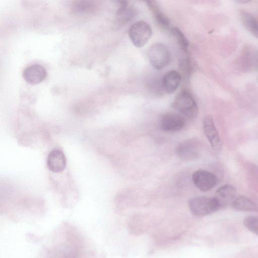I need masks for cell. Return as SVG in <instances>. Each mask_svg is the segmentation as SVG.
Wrapping results in <instances>:
<instances>
[{
    "label": "cell",
    "instance_id": "1",
    "mask_svg": "<svg viewBox=\"0 0 258 258\" xmlns=\"http://www.w3.org/2000/svg\"><path fill=\"white\" fill-rule=\"evenodd\" d=\"M224 205L217 197H195L188 202L191 213L197 216H204L218 211Z\"/></svg>",
    "mask_w": 258,
    "mask_h": 258
},
{
    "label": "cell",
    "instance_id": "2",
    "mask_svg": "<svg viewBox=\"0 0 258 258\" xmlns=\"http://www.w3.org/2000/svg\"><path fill=\"white\" fill-rule=\"evenodd\" d=\"M172 107L189 118H195L198 114L196 101L191 94L185 90L177 95Z\"/></svg>",
    "mask_w": 258,
    "mask_h": 258
},
{
    "label": "cell",
    "instance_id": "3",
    "mask_svg": "<svg viewBox=\"0 0 258 258\" xmlns=\"http://www.w3.org/2000/svg\"><path fill=\"white\" fill-rule=\"evenodd\" d=\"M149 61L157 70L163 69L170 60V53L166 45L162 43H156L152 45L148 52Z\"/></svg>",
    "mask_w": 258,
    "mask_h": 258
},
{
    "label": "cell",
    "instance_id": "4",
    "mask_svg": "<svg viewBox=\"0 0 258 258\" xmlns=\"http://www.w3.org/2000/svg\"><path fill=\"white\" fill-rule=\"evenodd\" d=\"M152 29L145 21H139L134 23L128 31L129 37L137 47L144 46L152 36Z\"/></svg>",
    "mask_w": 258,
    "mask_h": 258
},
{
    "label": "cell",
    "instance_id": "5",
    "mask_svg": "<svg viewBox=\"0 0 258 258\" xmlns=\"http://www.w3.org/2000/svg\"><path fill=\"white\" fill-rule=\"evenodd\" d=\"M200 143L195 138L186 139L180 142L176 148L177 156L184 161L197 159L200 153Z\"/></svg>",
    "mask_w": 258,
    "mask_h": 258
},
{
    "label": "cell",
    "instance_id": "6",
    "mask_svg": "<svg viewBox=\"0 0 258 258\" xmlns=\"http://www.w3.org/2000/svg\"><path fill=\"white\" fill-rule=\"evenodd\" d=\"M192 180L200 190L206 192L216 185L218 178L216 175L209 171L203 169L196 170L192 175Z\"/></svg>",
    "mask_w": 258,
    "mask_h": 258
},
{
    "label": "cell",
    "instance_id": "7",
    "mask_svg": "<svg viewBox=\"0 0 258 258\" xmlns=\"http://www.w3.org/2000/svg\"><path fill=\"white\" fill-rule=\"evenodd\" d=\"M203 125L204 134L212 148L215 151L220 150L222 146V142L212 115H207L205 116Z\"/></svg>",
    "mask_w": 258,
    "mask_h": 258
},
{
    "label": "cell",
    "instance_id": "8",
    "mask_svg": "<svg viewBox=\"0 0 258 258\" xmlns=\"http://www.w3.org/2000/svg\"><path fill=\"white\" fill-rule=\"evenodd\" d=\"M185 124L184 118L175 113H167L161 118L160 126L162 130L167 132H176L181 131Z\"/></svg>",
    "mask_w": 258,
    "mask_h": 258
},
{
    "label": "cell",
    "instance_id": "9",
    "mask_svg": "<svg viewBox=\"0 0 258 258\" xmlns=\"http://www.w3.org/2000/svg\"><path fill=\"white\" fill-rule=\"evenodd\" d=\"M49 171L55 173L62 172L65 169L67 160L63 152L59 149H54L48 155L46 161Z\"/></svg>",
    "mask_w": 258,
    "mask_h": 258
},
{
    "label": "cell",
    "instance_id": "10",
    "mask_svg": "<svg viewBox=\"0 0 258 258\" xmlns=\"http://www.w3.org/2000/svg\"><path fill=\"white\" fill-rule=\"evenodd\" d=\"M23 76L27 83L36 85L43 81L46 76V72L42 66L34 64L25 69Z\"/></svg>",
    "mask_w": 258,
    "mask_h": 258
},
{
    "label": "cell",
    "instance_id": "11",
    "mask_svg": "<svg viewBox=\"0 0 258 258\" xmlns=\"http://www.w3.org/2000/svg\"><path fill=\"white\" fill-rule=\"evenodd\" d=\"M181 79V76L178 72L169 71L162 78L161 85L163 89L168 94L173 93L178 87Z\"/></svg>",
    "mask_w": 258,
    "mask_h": 258
},
{
    "label": "cell",
    "instance_id": "12",
    "mask_svg": "<svg viewBox=\"0 0 258 258\" xmlns=\"http://www.w3.org/2000/svg\"><path fill=\"white\" fill-rule=\"evenodd\" d=\"M147 5L160 27L164 29H169L170 24L169 19L164 14L158 2L149 1L147 2Z\"/></svg>",
    "mask_w": 258,
    "mask_h": 258
},
{
    "label": "cell",
    "instance_id": "13",
    "mask_svg": "<svg viewBox=\"0 0 258 258\" xmlns=\"http://www.w3.org/2000/svg\"><path fill=\"white\" fill-rule=\"evenodd\" d=\"M119 7L116 12L117 20L122 24L130 21L136 15L134 8L130 6L126 1H119Z\"/></svg>",
    "mask_w": 258,
    "mask_h": 258
},
{
    "label": "cell",
    "instance_id": "14",
    "mask_svg": "<svg viewBox=\"0 0 258 258\" xmlns=\"http://www.w3.org/2000/svg\"><path fill=\"white\" fill-rule=\"evenodd\" d=\"M232 207L241 211H256L258 210L257 205L250 199L243 196L235 199L232 202Z\"/></svg>",
    "mask_w": 258,
    "mask_h": 258
},
{
    "label": "cell",
    "instance_id": "15",
    "mask_svg": "<svg viewBox=\"0 0 258 258\" xmlns=\"http://www.w3.org/2000/svg\"><path fill=\"white\" fill-rule=\"evenodd\" d=\"M241 21L244 27L253 36L258 38V22L249 13L242 12L241 14Z\"/></svg>",
    "mask_w": 258,
    "mask_h": 258
},
{
    "label": "cell",
    "instance_id": "16",
    "mask_svg": "<svg viewBox=\"0 0 258 258\" xmlns=\"http://www.w3.org/2000/svg\"><path fill=\"white\" fill-rule=\"evenodd\" d=\"M216 194L217 196L216 197L224 204V200H231L235 198L236 189L232 185L226 184L219 187L217 189Z\"/></svg>",
    "mask_w": 258,
    "mask_h": 258
},
{
    "label": "cell",
    "instance_id": "17",
    "mask_svg": "<svg viewBox=\"0 0 258 258\" xmlns=\"http://www.w3.org/2000/svg\"><path fill=\"white\" fill-rule=\"evenodd\" d=\"M73 13L85 14L92 12L95 9V4L90 1H75L71 7Z\"/></svg>",
    "mask_w": 258,
    "mask_h": 258
},
{
    "label": "cell",
    "instance_id": "18",
    "mask_svg": "<svg viewBox=\"0 0 258 258\" xmlns=\"http://www.w3.org/2000/svg\"><path fill=\"white\" fill-rule=\"evenodd\" d=\"M171 32L176 38L177 42L181 49L187 52L189 46V42L182 32L177 27H173L171 29Z\"/></svg>",
    "mask_w": 258,
    "mask_h": 258
},
{
    "label": "cell",
    "instance_id": "19",
    "mask_svg": "<svg viewBox=\"0 0 258 258\" xmlns=\"http://www.w3.org/2000/svg\"><path fill=\"white\" fill-rule=\"evenodd\" d=\"M243 224L249 231L258 235V216L247 217L243 220Z\"/></svg>",
    "mask_w": 258,
    "mask_h": 258
},
{
    "label": "cell",
    "instance_id": "20",
    "mask_svg": "<svg viewBox=\"0 0 258 258\" xmlns=\"http://www.w3.org/2000/svg\"><path fill=\"white\" fill-rule=\"evenodd\" d=\"M248 2L249 1H241V0L237 1V2L240 3H242V4H243V3H246L247 2Z\"/></svg>",
    "mask_w": 258,
    "mask_h": 258
}]
</instances>
